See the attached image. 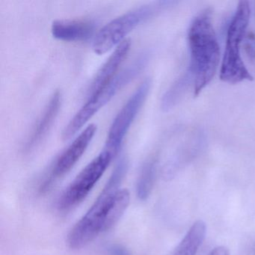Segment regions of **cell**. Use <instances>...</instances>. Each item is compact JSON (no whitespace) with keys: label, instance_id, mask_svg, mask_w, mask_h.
Here are the masks:
<instances>
[{"label":"cell","instance_id":"8","mask_svg":"<svg viewBox=\"0 0 255 255\" xmlns=\"http://www.w3.org/2000/svg\"><path fill=\"white\" fill-rule=\"evenodd\" d=\"M96 132L97 125L92 124L80 132L69 147L58 158L48 180L44 183V186H48L53 180L65 175L77 164L90 145Z\"/></svg>","mask_w":255,"mask_h":255},{"label":"cell","instance_id":"7","mask_svg":"<svg viewBox=\"0 0 255 255\" xmlns=\"http://www.w3.org/2000/svg\"><path fill=\"white\" fill-rule=\"evenodd\" d=\"M150 86L151 80L150 79L144 80L115 118L103 148L110 152L114 157L119 153L128 130L145 101Z\"/></svg>","mask_w":255,"mask_h":255},{"label":"cell","instance_id":"9","mask_svg":"<svg viewBox=\"0 0 255 255\" xmlns=\"http://www.w3.org/2000/svg\"><path fill=\"white\" fill-rule=\"evenodd\" d=\"M130 40L126 39L116 47L113 54L109 57L97 73L88 90L89 96L93 95L101 88L105 86L117 75V71L125 61V58L128 56V53L130 50Z\"/></svg>","mask_w":255,"mask_h":255},{"label":"cell","instance_id":"17","mask_svg":"<svg viewBox=\"0 0 255 255\" xmlns=\"http://www.w3.org/2000/svg\"><path fill=\"white\" fill-rule=\"evenodd\" d=\"M246 42V50L248 55L255 57V38H254V35L248 36Z\"/></svg>","mask_w":255,"mask_h":255},{"label":"cell","instance_id":"6","mask_svg":"<svg viewBox=\"0 0 255 255\" xmlns=\"http://www.w3.org/2000/svg\"><path fill=\"white\" fill-rule=\"evenodd\" d=\"M114 158L110 152L103 149L64 191L58 201L59 210H71L83 201L102 177Z\"/></svg>","mask_w":255,"mask_h":255},{"label":"cell","instance_id":"5","mask_svg":"<svg viewBox=\"0 0 255 255\" xmlns=\"http://www.w3.org/2000/svg\"><path fill=\"white\" fill-rule=\"evenodd\" d=\"M175 2L159 1L135 8L107 23L95 37L92 44L94 52L105 54L125 41V38L141 23L154 17L160 11L171 6Z\"/></svg>","mask_w":255,"mask_h":255},{"label":"cell","instance_id":"1","mask_svg":"<svg viewBox=\"0 0 255 255\" xmlns=\"http://www.w3.org/2000/svg\"><path fill=\"white\" fill-rule=\"evenodd\" d=\"M188 41L190 53L188 70L193 76L194 95L198 96L216 75L220 61V48L210 9L195 17L189 27Z\"/></svg>","mask_w":255,"mask_h":255},{"label":"cell","instance_id":"4","mask_svg":"<svg viewBox=\"0 0 255 255\" xmlns=\"http://www.w3.org/2000/svg\"><path fill=\"white\" fill-rule=\"evenodd\" d=\"M250 15L249 2L240 1L227 32L226 45L220 69V79L225 83L237 84L254 80L243 62L240 52Z\"/></svg>","mask_w":255,"mask_h":255},{"label":"cell","instance_id":"15","mask_svg":"<svg viewBox=\"0 0 255 255\" xmlns=\"http://www.w3.org/2000/svg\"><path fill=\"white\" fill-rule=\"evenodd\" d=\"M156 160L150 159L141 167L136 184V193L139 199L146 200L151 193L156 180Z\"/></svg>","mask_w":255,"mask_h":255},{"label":"cell","instance_id":"16","mask_svg":"<svg viewBox=\"0 0 255 255\" xmlns=\"http://www.w3.org/2000/svg\"><path fill=\"white\" fill-rule=\"evenodd\" d=\"M107 255H132V254L120 245H110L107 249Z\"/></svg>","mask_w":255,"mask_h":255},{"label":"cell","instance_id":"3","mask_svg":"<svg viewBox=\"0 0 255 255\" xmlns=\"http://www.w3.org/2000/svg\"><path fill=\"white\" fill-rule=\"evenodd\" d=\"M149 60V53H143L126 68L118 73L117 75L105 86L90 95L86 104L77 112L64 129L62 138L68 140L77 133L89 121L105 107L119 91L135 79Z\"/></svg>","mask_w":255,"mask_h":255},{"label":"cell","instance_id":"14","mask_svg":"<svg viewBox=\"0 0 255 255\" xmlns=\"http://www.w3.org/2000/svg\"><path fill=\"white\" fill-rule=\"evenodd\" d=\"M130 194L127 189H119L115 194L104 224V232L111 229L123 216L129 204Z\"/></svg>","mask_w":255,"mask_h":255},{"label":"cell","instance_id":"2","mask_svg":"<svg viewBox=\"0 0 255 255\" xmlns=\"http://www.w3.org/2000/svg\"><path fill=\"white\" fill-rule=\"evenodd\" d=\"M128 168V159L122 158L95 203L71 229L68 237V243L71 249H81L104 232V224L110 204Z\"/></svg>","mask_w":255,"mask_h":255},{"label":"cell","instance_id":"18","mask_svg":"<svg viewBox=\"0 0 255 255\" xmlns=\"http://www.w3.org/2000/svg\"><path fill=\"white\" fill-rule=\"evenodd\" d=\"M208 255H230L229 251L225 246H218L210 252Z\"/></svg>","mask_w":255,"mask_h":255},{"label":"cell","instance_id":"12","mask_svg":"<svg viewBox=\"0 0 255 255\" xmlns=\"http://www.w3.org/2000/svg\"><path fill=\"white\" fill-rule=\"evenodd\" d=\"M207 227L205 222L198 220L186 233L172 255H196L205 239Z\"/></svg>","mask_w":255,"mask_h":255},{"label":"cell","instance_id":"11","mask_svg":"<svg viewBox=\"0 0 255 255\" xmlns=\"http://www.w3.org/2000/svg\"><path fill=\"white\" fill-rule=\"evenodd\" d=\"M95 23L87 20H59L51 26L53 36L60 41L74 42L89 39L95 31Z\"/></svg>","mask_w":255,"mask_h":255},{"label":"cell","instance_id":"10","mask_svg":"<svg viewBox=\"0 0 255 255\" xmlns=\"http://www.w3.org/2000/svg\"><path fill=\"white\" fill-rule=\"evenodd\" d=\"M62 104V95L59 92H55L49 101L44 113L38 119L26 144L27 151L35 149L47 136L57 117Z\"/></svg>","mask_w":255,"mask_h":255},{"label":"cell","instance_id":"13","mask_svg":"<svg viewBox=\"0 0 255 255\" xmlns=\"http://www.w3.org/2000/svg\"><path fill=\"white\" fill-rule=\"evenodd\" d=\"M192 83H193L194 86L193 76L187 69V71L181 77H179L164 94L161 101L162 110L164 112H168L172 110L183 98Z\"/></svg>","mask_w":255,"mask_h":255}]
</instances>
